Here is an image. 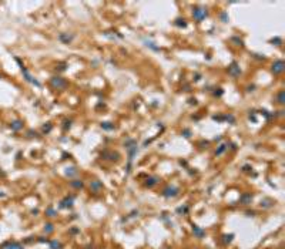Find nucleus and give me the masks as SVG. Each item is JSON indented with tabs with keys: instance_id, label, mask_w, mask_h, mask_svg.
I'll return each instance as SVG.
<instances>
[{
	"instance_id": "1",
	"label": "nucleus",
	"mask_w": 285,
	"mask_h": 249,
	"mask_svg": "<svg viewBox=\"0 0 285 249\" xmlns=\"http://www.w3.org/2000/svg\"><path fill=\"white\" fill-rule=\"evenodd\" d=\"M50 86H51L54 90H64V88H67L69 83H67L63 77L56 76V77H53V78L50 80Z\"/></svg>"
},
{
	"instance_id": "10",
	"label": "nucleus",
	"mask_w": 285,
	"mask_h": 249,
	"mask_svg": "<svg viewBox=\"0 0 285 249\" xmlns=\"http://www.w3.org/2000/svg\"><path fill=\"white\" fill-rule=\"evenodd\" d=\"M191 229H192V234H194V236H195V238L201 239V238H204V236H205V231H204L202 228H200L198 225L192 224V225H191Z\"/></svg>"
},
{
	"instance_id": "33",
	"label": "nucleus",
	"mask_w": 285,
	"mask_h": 249,
	"mask_svg": "<svg viewBox=\"0 0 285 249\" xmlns=\"http://www.w3.org/2000/svg\"><path fill=\"white\" fill-rule=\"evenodd\" d=\"M51 128H53V127H51V124H50V123H47V125H43V132H46V134H47V132H50V131H51Z\"/></svg>"
},
{
	"instance_id": "3",
	"label": "nucleus",
	"mask_w": 285,
	"mask_h": 249,
	"mask_svg": "<svg viewBox=\"0 0 285 249\" xmlns=\"http://www.w3.org/2000/svg\"><path fill=\"white\" fill-rule=\"evenodd\" d=\"M178 192H180V188H177V187H165L164 189H162V192H161V195L164 197V198H174V197H177L178 195Z\"/></svg>"
},
{
	"instance_id": "25",
	"label": "nucleus",
	"mask_w": 285,
	"mask_h": 249,
	"mask_svg": "<svg viewBox=\"0 0 285 249\" xmlns=\"http://www.w3.org/2000/svg\"><path fill=\"white\" fill-rule=\"evenodd\" d=\"M277 100H278L280 104H285V93H284V90H281V91L277 94Z\"/></svg>"
},
{
	"instance_id": "37",
	"label": "nucleus",
	"mask_w": 285,
	"mask_h": 249,
	"mask_svg": "<svg viewBox=\"0 0 285 249\" xmlns=\"http://www.w3.org/2000/svg\"><path fill=\"white\" fill-rule=\"evenodd\" d=\"M70 127H71V121H70V120H66V121H64V129H69Z\"/></svg>"
},
{
	"instance_id": "21",
	"label": "nucleus",
	"mask_w": 285,
	"mask_h": 249,
	"mask_svg": "<svg viewBox=\"0 0 285 249\" xmlns=\"http://www.w3.org/2000/svg\"><path fill=\"white\" fill-rule=\"evenodd\" d=\"M101 128L106 129V131H111V129L116 128V125L113 124V123H110V121H104V123H101Z\"/></svg>"
},
{
	"instance_id": "42",
	"label": "nucleus",
	"mask_w": 285,
	"mask_h": 249,
	"mask_svg": "<svg viewBox=\"0 0 285 249\" xmlns=\"http://www.w3.org/2000/svg\"><path fill=\"white\" fill-rule=\"evenodd\" d=\"M254 88H255V86H251V87L247 88V91H254Z\"/></svg>"
},
{
	"instance_id": "2",
	"label": "nucleus",
	"mask_w": 285,
	"mask_h": 249,
	"mask_svg": "<svg viewBox=\"0 0 285 249\" xmlns=\"http://www.w3.org/2000/svg\"><path fill=\"white\" fill-rule=\"evenodd\" d=\"M207 14H208V11L204 7H195V9H192V17H194L195 21H202L207 17Z\"/></svg>"
},
{
	"instance_id": "11",
	"label": "nucleus",
	"mask_w": 285,
	"mask_h": 249,
	"mask_svg": "<svg viewBox=\"0 0 285 249\" xmlns=\"http://www.w3.org/2000/svg\"><path fill=\"white\" fill-rule=\"evenodd\" d=\"M0 249H24L23 248V245L21 244H19V242H11V241H9V242H4Z\"/></svg>"
},
{
	"instance_id": "9",
	"label": "nucleus",
	"mask_w": 285,
	"mask_h": 249,
	"mask_svg": "<svg viewBox=\"0 0 285 249\" xmlns=\"http://www.w3.org/2000/svg\"><path fill=\"white\" fill-rule=\"evenodd\" d=\"M74 195H69V197H66L61 202H60V208H63V209H66V208H71L73 207V202H74Z\"/></svg>"
},
{
	"instance_id": "13",
	"label": "nucleus",
	"mask_w": 285,
	"mask_h": 249,
	"mask_svg": "<svg viewBox=\"0 0 285 249\" xmlns=\"http://www.w3.org/2000/svg\"><path fill=\"white\" fill-rule=\"evenodd\" d=\"M160 182V178L158 177H155V175H152V177H148L147 179H145V182H144V185L147 187V188H152L154 185H157Z\"/></svg>"
},
{
	"instance_id": "19",
	"label": "nucleus",
	"mask_w": 285,
	"mask_h": 249,
	"mask_svg": "<svg viewBox=\"0 0 285 249\" xmlns=\"http://www.w3.org/2000/svg\"><path fill=\"white\" fill-rule=\"evenodd\" d=\"M77 174H79V169H77L76 167H70V168H67V169H66V175H67V177H70V178H71V177H74V175H77Z\"/></svg>"
},
{
	"instance_id": "26",
	"label": "nucleus",
	"mask_w": 285,
	"mask_h": 249,
	"mask_svg": "<svg viewBox=\"0 0 285 249\" xmlns=\"http://www.w3.org/2000/svg\"><path fill=\"white\" fill-rule=\"evenodd\" d=\"M46 215H47V216H56V215H57V211H56L53 207H49V208L46 209Z\"/></svg>"
},
{
	"instance_id": "6",
	"label": "nucleus",
	"mask_w": 285,
	"mask_h": 249,
	"mask_svg": "<svg viewBox=\"0 0 285 249\" xmlns=\"http://www.w3.org/2000/svg\"><path fill=\"white\" fill-rule=\"evenodd\" d=\"M16 60H17V63H19V64H20V68H21V73H23V74H24V77H26V80H27V81H29V83H31V84H34V86H37V87H40V83H39V81H37V80H36V78H34V77H33V76H31V74H30V73H29V71H27V70H26V68H24V66H23V64H21V63H20V60H19V58H16Z\"/></svg>"
},
{
	"instance_id": "20",
	"label": "nucleus",
	"mask_w": 285,
	"mask_h": 249,
	"mask_svg": "<svg viewBox=\"0 0 285 249\" xmlns=\"http://www.w3.org/2000/svg\"><path fill=\"white\" fill-rule=\"evenodd\" d=\"M188 211H190V207H188V205H182V207H178V208H177V214H178V215H187Z\"/></svg>"
},
{
	"instance_id": "23",
	"label": "nucleus",
	"mask_w": 285,
	"mask_h": 249,
	"mask_svg": "<svg viewBox=\"0 0 285 249\" xmlns=\"http://www.w3.org/2000/svg\"><path fill=\"white\" fill-rule=\"evenodd\" d=\"M174 24H175L177 27H187V21H185V19H181V17H178V19L174 21Z\"/></svg>"
},
{
	"instance_id": "40",
	"label": "nucleus",
	"mask_w": 285,
	"mask_h": 249,
	"mask_svg": "<svg viewBox=\"0 0 285 249\" xmlns=\"http://www.w3.org/2000/svg\"><path fill=\"white\" fill-rule=\"evenodd\" d=\"M39 241H40V242H50L47 238H39Z\"/></svg>"
},
{
	"instance_id": "43",
	"label": "nucleus",
	"mask_w": 285,
	"mask_h": 249,
	"mask_svg": "<svg viewBox=\"0 0 285 249\" xmlns=\"http://www.w3.org/2000/svg\"><path fill=\"white\" fill-rule=\"evenodd\" d=\"M190 104H197V100H195V98H191V100H190Z\"/></svg>"
},
{
	"instance_id": "29",
	"label": "nucleus",
	"mask_w": 285,
	"mask_h": 249,
	"mask_svg": "<svg viewBox=\"0 0 285 249\" xmlns=\"http://www.w3.org/2000/svg\"><path fill=\"white\" fill-rule=\"evenodd\" d=\"M222 238H224V239H222V242H224L225 245H228V244H231V241H232L234 235H232V234H230V235H224Z\"/></svg>"
},
{
	"instance_id": "22",
	"label": "nucleus",
	"mask_w": 285,
	"mask_h": 249,
	"mask_svg": "<svg viewBox=\"0 0 285 249\" xmlns=\"http://www.w3.org/2000/svg\"><path fill=\"white\" fill-rule=\"evenodd\" d=\"M272 205H274V201H272V199H270V198H267V199L261 201V207H262V208H271Z\"/></svg>"
},
{
	"instance_id": "14",
	"label": "nucleus",
	"mask_w": 285,
	"mask_h": 249,
	"mask_svg": "<svg viewBox=\"0 0 285 249\" xmlns=\"http://www.w3.org/2000/svg\"><path fill=\"white\" fill-rule=\"evenodd\" d=\"M251 201H252V194H250V192H245L240 197V204H242V205H248V204H251Z\"/></svg>"
},
{
	"instance_id": "30",
	"label": "nucleus",
	"mask_w": 285,
	"mask_h": 249,
	"mask_svg": "<svg viewBox=\"0 0 285 249\" xmlns=\"http://www.w3.org/2000/svg\"><path fill=\"white\" fill-rule=\"evenodd\" d=\"M270 43H272V44H275V46H281V44H282V39H281V37H274V39L270 40Z\"/></svg>"
},
{
	"instance_id": "18",
	"label": "nucleus",
	"mask_w": 285,
	"mask_h": 249,
	"mask_svg": "<svg viewBox=\"0 0 285 249\" xmlns=\"http://www.w3.org/2000/svg\"><path fill=\"white\" fill-rule=\"evenodd\" d=\"M49 244H50V249H63V244L60 241H57V239H53Z\"/></svg>"
},
{
	"instance_id": "24",
	"label": "nucleus",
	"mask_w": 285,
	"mask_h": 249,
	"mask_svg": "<svg viewBox=\"0 0 285 249\" xmlns=\"http://www.w3.org/2000/svg\"><path fill=\"white\" fill-rule=\"evenodd\" d=\"M134 145H137V141L136 139H133V138H129L126 142H124V147L129 149V148H131V147H134Z\"/></svg>"
},
{
	"instance_id": "41",
	"label": "nucleus",
	"mask_w": 285,
	"mask_h": 249,
	"mask_svg": "<svg viewBox=\"0 0 285 249\" xmlns=\"http://www.w3.org/2000/svg\"><path fill=\"white\" fill-rule=\"evenodd\" d=\"M70 232H71V234H79V229H77V228H73Z\"/></svg>"
},
{
	"instance_id": "32",
	"label": "nucleus",
	"mask_w": 285,
	"mask_h": 249,
	"mask_svg": "<svg viewBox=\"0 0 285 249\" xmlns=\"http://www.w3.org/2000/svg\"><path fill=\"white\" fill-rule=\"evenodd\" d=\"M231 41H234V43H235V46H241V47L244 46V41H242L240 37H232V39H231Z\"/></svg>"
},
{
	"instance_id": "28",
	"label": "nucleus",
	"mask_w": 285,
	"mask_h": 249,
	"mask_svg": "<svg viewBox=\"0 0 285 249\" xmlns=\"http://www.w3.org/2000/svg\"><path fill=\"white\" fill-rule=\"evenodd\" d=\"M53 231H54V225H53V224L49 222V224L44 225V232H46V234H51Z\"/></svg>"
},
{
	"instance_id": "8",
	"label": "nucleus",
	"mask_w": 285,
	"mask_h": 249,
	"mask_svg": "<svg viewBox=\"0 0 285 249\" xmlns=\"http://www.w3.org/2000/svg\"><path fill=\"white\" fill-rule=\"evenodd\" d=\"M228 73H230L232 77H238V76L241 74V68H240V66H238L237 61H232V63L230 64V67H228Z\"/></svg>"
},
{
	"instance_id": "31",
	"label": "nucleus",
	"mask_w": 285,
	"mask_h": 249,
	"mask_svg": "<svg viewBox=\"0 0 285 249\" xmlns=\"http://www.w3.org/2000/svg\"><path fill=\"white\" fill-rule=\"evenodd\" d=\"M145 46H147V47H150V48H152L154 51H160V47L154 46V43H152V41H148V40H145Z\"/></svg>"
},
{
	"instance_id": "15",
	"label": "nucleus",
	"mask_w": 285,
	"mask_h": 249,
	"mask_svg": "<svg viewBox=\"0 0 285 249\" xmlns=\"http://www.w3.org/2000/svg\"><path fill=\"white\" fill-rule=\"evenodd\" d=\"M70 187H73L74 189H81L84 187V182L81 179H73V181H70Z\"/></svg>"
},
{
	"instance_id": "7",
	"label": "nucleus",
	"mask_w": 285,
	"mask_h": 249,
	"mask_svg": "<svg viewBox=\"0 0 285 249\" xmlns=\"http://www.w3.org/2000/svg\"><path fill=\"white\" fill-rule=\"evenodd\" d=\"M103 182L101 181H99V179H94V181H91V184H90V191L93 192V194H100L101 191H103Z\"/></svg>"
},
{
	"instance_id": "27",
	"label": "nucleus",
	"mask_w": 285,
	"mask_h": 249,
	"mask_svg": "<svg viewBox=\"0 0 285 249\" xmlns=\"http://www.w3.org/2000/svg\"><path fill=\"white\" fill-rule=\"evenodd\" d=\"M222 117H224V121H228L230 124H234V123H235V117L231 116V114H225V116H222Z\"/></svg>"
},
{
	"instance_id": "38",
	"label": "nucleus",
	"mask_w": 285,
	"mask_h": 249,
	"mask_svg": "<svg viewBox=\"0 0 285 249\" xmlns=\"http://www.w3.org/2000/svg\"><path fill=\"white\" fill-rule=\"evenodd\" d=\"M217 90H218V91H214V96H218V97H220V96L222 94V91H221V88H217Z\"/></svg>"
},
{
	"instance_id": "39",
	"label": "nucleus",
	"mask_w": 285,
	"mask_h": 249,
	"mask_svg": "<svg viewBox=\"0 0 285 249\" xmlns=\"http://www.w3.org/2000/svg\"><path fill=\"white\" fill-rule=\"evenodd\" d=\"M255 215V211H248L247 212V216H254Z\"/></svg>"
},
{
	"instance_id": "16",
	"label": "nucleus",
	"mask_w": 285,
	"mask_h": 249,
	"mask_svg": "<svg viewBox=\"0 0 285 249\" xmlns=\"http://www.w3.org/2000/svg\"><path fill=\"white\" fill-rule=\"evenodd\" d=\"M10 128H11L13 131H20V129L23 128V121H20V120L13 121V123L10 124Z\"/></svg>"
},
{
	"instance_id": "4",
	"label": "nucleus",
	"mask_w": 285,
	"mask_h": 249,
	"mask_svg": "<svg viewBox=\"0 0 285 249\" xmlns=\"http://www.w3.org/2000/svg\"><path fill=\"white\" fill-rule=\"evenodd\" d=\"M284 70H285L284 60H277V61H274V63H272V66H271V73H272L274 76H278V74H281Z\"/></svg>"
},
{
	"instance_id": "35",
	"label": "nucleus",
	"mask_w": 285,
	"mask_h": 249,
	"mask_svg": "<svg viewBox=\"0 0 285 249\" xmlns=\"http://www.w3.org/2000/svg\"><path fill=\"white\" fill-rule=\"evenodd\" d=\"M198 145H200V148H207V147L210 145V142H208V141H200Z\"/></svg>"
},
{
	"instance_id": "5",
	"label": "nucleus",
	"mask_w": 285,
	"mask_h": 249,
	"mask_svg": "<svg viewBox=\"0 0 285 249\" xmlns=\"http://www.w3.org/2000/svg\"><path fill=\"white\" fill-rule=\"evenodd\" d=\"M101 158L103 159H109V161H119L120 159V154L117 151H111V149H106L101 152Z\"/></svg>"
},
{
	"instance_id": "34",
	"label": "nucleus",
	"mask_w": 285,
	"mask_h": 249,
	"mask_svg": "<svg viewBox=\"0 0 285 249\" xmlns=\"http://www.w3.org/2000/svg\"><path fill=\"white\" fill-rule=\"evenodd\" d=\"M182 135H184L185 138H190V137H191V131H190L188 128H184V129H182Z\"/></svg>"
},
{
	"instance_id": "44",
	"label": "nucleus",
	"mask_w": 285,
	"mask_h": 249,
	"mask_svg": "<svg viewBox=\"0 0 285 249\" xmlns=\"http://www.w3.org/2000/svg\"><path fill=\"white\" fill-rule=\"evenodd\" d=\"M242 169H244V171H250V169H251V167H250V165H245Z\"/></svg>"
},
{
	"instance_id": "12",
	"label": "nucleus",
	"mask_w": 285,
	"mask_h": 249,
	"mask_svg": "<svg viewBox=\"0 0 285 249\" xmlns=\"http://www.w3.org/2000/svg\"><path fill=\"white\" fill-rule=\"evenodd\" d=\"M59 40L63 41L64 44H70V43L74 40V36H73V34H69V33H60V34H59Z\"/></svg>"
},
{
	"instance_id": "36",
	"label": "nucleus",
	"mask_w": 285,
	"mask_h": 249,
	"mask_svg": "<svg viewBox=\"0 0 285 249\" xmlns=\"http://www.w3.org/2000/svg\"><path fill=\"white\" fill-rule=\"evenodd\" d=\"M221 20H222L224 23H227V21H228V14H227L225 11H222V13H221Z\"/></svg>"
},
{
	"instance_id": "17",
	"label": "nucleus",
	"mask_w": 285,
	"mask_h": 249,
	"mask_svg": "<svg viewBox=\"0 0 285 249\" xmlns=\"http://www.w3.org/2000/svg\"><path fill=\"white\" fill-rule=\"evenodd\" d=\"M227 149H228V144H227V142H224V144H221V145L217 148V151H215V155H217V157H220V155H222V154H224Z\"/></svg>"
}]
</instances>
